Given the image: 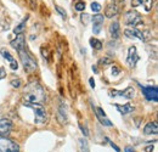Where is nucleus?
<instances>
[{"mask_svg":"<svg viewBox=\"0 0 158 152\" xmlns=\"http://www.w3.org/2000/svg\"><path fill=\"white\" fill-rule=\"evenodd\" d=\"M114 107L119 111V113H122V114H128V113H132L134 110H135V107L133 106V105H130V104H125V105H119V104H114Z\"/></svg>","mask_w":158,"mask_h":152,"instance_id":"dca6fc26","label":"nucleus"},{"mask_svg":"<svg viewBox=\"0 0 158 152\" xmlns=\"http://www.w3.org/2000/svg\"><path fill=\"white\" fill-rule=\"evenodd\" d=\"M89 83H90V86L94 89V88H95V80H94V78H90V79H89Z\"/></svg>","mask_w":158,"mask_h":152,"instance_id":"58836bf2","label":"nucleus"},{"mask_svg":"<svg viewBox=\"0 0 158 152\" xmlns=\"http://www.w3.org/2000/svg\"><path fill=\"white\" fill-rule=\"evenodd\" d=\"M10 45H11L14 49H16L17 51L21 50V49H26V45H24V36H23V33H22V34H17V36H16V39H14V40L10 42Z\"/></svg>","mask_w":158,"mask_h":152,"instance_id":"9b49d317","label":"nucleus"},{"mask_svg":"<svg viewBox=\"0 0 158 152\" xmlns=\"http://www.w3.org/2000/svg\"><path fill=\"white\" fill-rule=\"evenodd\" d=\"M18 55H20V60H21V62H22L23 68H24L26 72L32 73V72H34L37 70V61L27 52L26 49L18 50Z\"/></svg>","mask_w":158,"mask_h":152,"instance_id":"f03ea898","label":"nucleus"},{"mask_svg":"<svg viewBox=\"0 0 158 152\" xmlns=\"http://www.w3.org/2000/svg\"><path fill=\"white\" fill-rule=\"evenodd\" d=\"M98 65H99V66H108V65H112V60H111L110 57H107V56L101 57V58L99 60Z\"/></svg>","mask_w":158,"mask_h":152,"instance_id":"b1692460","label":"nucleus"},{"mask_svg":"<svg viewBox=\"0 0 158 152\" xmlns=\"http://www.w3.org/2000/svg\"><path fill=\"white\" fill-rule=\"evenodd\" d=\"M142 22V18L140 16V14L135 10H129L128 12L125 14V23L128 26H138V24H141Z\"/></svg>","mask_w":158,"mask_h":152,"instance_id":"423d86ee","label":"nucleus"},{"mask_svg":"<svg viewBox=\"0 0 158 152\" xmlns=\"http://www.w3.org/2000/svg\"><path fill=\"white\" fill-rule=\"evenodd\" d=\"M23 105L34 111L36 123L43 124V123H45V122H46V111H45L43 105H40V104H27V102H24Z\"/></svg>","mask_w":158,"mask_h":152,"instance_id":"7ed1b4c3","label":"nucleus"},{"mask_svg":"<svg viewBox=\"0 0 158 152\" xmlns=\"http://www.w3.org/2000/svg\"><path fill=\"white\" fill-rule=\"evenodd\" d=\"M124 152H136V151H135V148L133 146H125Z\"/></svg>","mask_w":158,"mask_h":152,"instance_id":"c9c22d12","label":"nucleus"},{"mask_svg":"<svg viewBox=\"0 0 158 152\" xmlns=\"http://www.w3.org/2000/svg\"><path fill=\"white\" fill-rule=\"evenodd\" d=\"M23 101L27 104H40L45 101V91L38 82H30L23 90Z\"/></svg>","mask_w":158,"mask_h":152,"instance_id":"f257e3e1","label":"nucleus"},{"mask_svg":"<svg viewBox=\"0 0 158 152\" xmlns=\"http://www.w3.org/2000/svg\"><path fill=\"white\" fill-rule=\"evenodd\" d=\"M139 55L136 52V48L135 46H130L128 50V57H126V64L130 67H134L136 65V62L139 61Z\"/></svg>","mask_w":158,"mask_h":152,"instance_id":"9d476101","label":"nucleus"},{"mask_svg":"<svg viewBox=\"0 0 158 152\" xmlns=\"http://www.w3.org/2000/svg\"><path fill=\"white\" fill-rule=\"evenodd\" d=\"M124 34L128 38H136V39H140V40L145 42V37H144L142 32H141V30H139V29H136V28H133V29L128 28V29H125L124 30Z\"/></svg>","mask_w":158,"mask_h":152,"instance_id":"f8f14e48","label":"nucleus"},{"mask_svg":"<svg viewBox=\"0 0 158 152\" xmlns=\"http://www.w3.org/2000/svg\"><path fill=\"white\" fill-rule=\"evenodd\" d=\"M144 4H145V10L150 11L153 5V0H144Z\"/></svg>","mask_w":158,"mask_h":152,"instance_id":"c85d7f7f","label":"nucleus"},{"mask_svg":"<svg viewBox=\"0 0 158 152\" xmlns=\"http://www.w3.org/2000/svg\"><path fill=\"white\" fill-rule=\"evenodd\" d=\"M90 15H88V14H82L80 15V21H82V23H84V24H88L89 23V21H90Z\"/></svg>","mask_w":158,"mask_h":152,"instance_id":"bb28decb","label":"nucleus"},{"mask_svg":"<svg viewBox=\"0 0 158 152\" xmlns=\"http://www.w3.org/2000/svg\"><path fill=\"white\" fill-rule=\"evenodd\" d=\"M152 151H153V145H150V146L145 147V152H152Z\"/></svg>","mask_w":158,"mask_h":152,"instance_id":"4c0bfd02","label":"nucleus"},{"mask_svg":"<svg viewBox=\"0 0 158 152\" xmlns=\"http://www.w3.org/2000/svg\"><path fill=\"white\" fill-rule=\"evenodd\" d=\"M90 45H91V48L92 49H95V50H101L102 49V42L101 40H99L98 38H91L90 40Z\"/></svg>","mask_w":158,"mask_h":152,"instance_id":"aec40b11","label":"nucleus"},{"mask_svg":"<svg viewBox=\"0 0 158 152\" xmlns=\"http://www.w3.org/2000/svg\"><path fill=\"white\" fill-rule=\"evenodd\" d=\"M91 10L94 12H100L101 11V5L99 3H91Z\"/></svg>","mask_w":158,"mask_h":152,"instance_id":"cd10ccee","label":"nucleus"},{"mask_svg":"<svg viewBox=\"0 0 158 152\" xmlns=\"http://www.w3.org/2000/svg\"><path fill=\"white\" fill-rule=\"evenodd\" d=\"M28 18H29V17L27 16V17H26V20H24L23 22H21L18 26H16V27H15V29H14V33H15V34H22V33H23V30L26 29V23H27Z\"/></svg>","mask_w":158,"mask_h":152,"instance_id":"6ab92c4d","label":"nucleus"},{"mask_svg":"<svg viewBox=\"0 0 158 152\" xmlns=\"http://www.w3.org/2000/svg\"><path fill=\"white\" fill-rule=\"evenodd\" d=\"M141 86V90H142V94L145 95V98L148 100V101H153V102H157L158 101V89L157 86H142L141 84H139Z\"/></svg>","mask_w":158,"mask_h":152,"instance_id":"39448f33","label":"nucleus"},{"mask_svg":"<svg viewBox=\"0 0 158 152\" xmlns=\"http://www.w3.org/2000/svg\"><path fill=\"white\" fill-rule=\"evenodd\" d=\"M90 20L92 22V32H94V34H99L101 32L102 26H104V21H105L104 15L96 14V15H94Z\"/></svg>","mask_w":158,"mask_h":152,"instance_id":"6e6552de","label":"nucleus"},{"mask_svg":"<svg viewBox=\"0 0 158 152\" xmlns=\"http://www.w3.org/2000/svg\"><path fill=\"white\" fill-rule=\"evenodd\" d=\"M0 52H2L3 57H4L5 60H8L9 62H12V61H15V60H14V56H12V55H11V54H10V52L5 49V48H3L2 50H0Z\"/></svg>","mask_w":158,"mask_h":152,"instance_id":"5701e85b","label":"nucleus"},{"mask_svg":"<svg viewBox=\"0 0 158 152\" xmlns=\"http://www.w3.org/2000/svg\"><path fill=\"white\" fill-rule=\"evenodd\" d=\"M5 76H6L5 68H4V67H0V80H2L3 78H5Z\"/></svg>","mask_w":158,"mask_h":152,"instance_id":"f704fd0d","label":"nucleus"},{"mask_svg":"<svg viewBox=\"0 0 158 152\" xmlns=\"http://www.w3.org/2000/svg\"><path fill=\"white\" fill-rule=\"evenodd\" d=\"M10 84H11L14 88L18 89V88H21V85H22V80H21L20 78H17V79H12V80L10 82Z\"/></svg>","mask_w":158,"mask_h":152,"instance_id":"a878e982","label":"nucleus"},{"mask_svg":"<svg viewBox=\"0 0 158 152\" xmlns=\"http://www.w3.org/2000/svg\"><path fill=\"white\" fill-rule=\"evenodd\" d=\"M10 68H11L12 71H15V70L18 68V65H17L16 61H12V62H10Z\"/></svg>","mask_w":158,"mask_h":152,"instance_id":"72a5a7b5","label":"nucleus"},{"mask_svg":"<svg viewBox=\"0 0 158 152\" xmlns=\"http://www.w3.org/2000/svg\"><path fill=\"white\" fill-rule=\"evenodd\" d=\"M29 2V6H30V9H36L37 8V0H28Z\"/></svg>","mask_w":158,"mask_h":152,"instance_id":"473e14b6","label":"nucleus"},{"mask_svg":"<svg viewBox=\"0 0 158 152\" xmlns=\"http://www.w3.org/2000/svg\"><path fill=\"white\" fill-rule=\"evenodd\" d=\"M107 141H108V142H110V145H111V147H112V148H114V150H116V152H120V148H119V147H118V146H117V145H116V144H114V142H112V141H110V140H108V139H107Z\"/></svg>","mask_w":158,"mask_h":152,"instance_id":"2f4dec72","label":"nucleus"},{"mask_svg":"<svg viewBox=\"0 0 158 152\" xmlns=\"http://www.w3.org/2000/svg\"><path fill=\"white\" fill-rule=\"evenodd\" d=\"M92 108H94V111H95V114H96L99 122H100L102 126H105V127H113V123L110 120V118L106 116L105 111H104L101 107H95V106H92Z\"/></svg>","mask_w":158,"mask_h":152,"instance_id":"1a4fd4ad","label":"nucleus"},{"mask_svg":"<svg viewBox=\"0 0 158 152\" xmlns=\"http://www.w3.org/2000/svg\"><path fill=\"white\" fill-rule=\"evenodd\" d=\"M110 96H120V98H125V99H133L135 96V89L133 86H128L126 89L118 91V90H110Z\"/></svg>","mask_w":158,"mask_h":152,"instance_id":"0eeeda50","label":"nucleus"},{"mask_svg":"<svg viewBox=\"0 0 158 152\" xmlns=\"http://www.w3.org/2000/svg\"><path fill=\"white\" fill-rule=\"evenodd\" d=\"M142 4H144V0H133V2H132V6H133V8L141 6Z\"/></svg>","mask_w":158,"mask_h":152,"instance_id":"7c9ffc66","label":"nucleus"},{"mask_svg":"<svg viewBox=\"0 0 158 152\" xmlns=\"http://www.w3.org/2000/svg\"><path fill=\"white\" fill-rule=\"evenodd\" d=\"M79 145H80V150H82V152H90L89 142H88L86 139H84V138L79 139Z\"/></svg>","mask_w":158,"mask_h":152,"instance_id":"412c9836","label":"nucleus"},{"mask_svg":"<svg viewBox=\"0 0 158 152\" xmlns=\"http://www.w3.org/2000/svg\"><path fill=\"white\" fill-rule=\"evenodd\" d=\"M73 6L77 11H84L85 10V3L83 2V0H76V2L73 3Z\"/></svg>","mask_w":158,"mask_h":152,"instance_id":"4be33fe9","label":"nucleus"},{"mask_svg":"<svg viewBox=\"0 0 158 152\" xmlns=\"http://www.w3.org/2000/svg\"><path fill=\"white\" fill-rule=\"evenodd\" d=\"M92 71H94L95 73H98V67H96V66H92Z\"/></svg>","mask_w":158,"mask_h":152,"instance_id":"ea45409f","label":"nucleus"},{"mask_svg":"<svg viewBox=\"0 0 158 152\" xmlns=\"http://www.w3.org/2000/svg\"><path fill=\"white\" fill-rule=\"evenodd\" d=\"M57 118H58V120L61 122L62 124H65L67 122V113H66V110H65V106H63V105H61V107L58 108Z\"/></svg>","mask_w":158,"mask_h":152,"instance_id":"a211bd4d","label":"nucleus"},{"mask_svg":"<svg viewBox=\"0 0 158 152\" xmlns=\"http://www.w3.org/2000/svg\"><path fill=\"white\" fill-rule=\"evenodd\" d=\"M0 152H20V146L8 138H0Z\"/></svg>","mask_w":158,"mask_h":152,"instance_id":"20e7f679","label":"nucleus"},{"mask_svg":"<svg viewBox=\"0 0 158 152\" xmlns=\"http://www.w3.org/2000/svg\"><path fill=\"white\" fill-rule=\"evenodd\" d=\"M117 14H118V8H117V5H116L114 3L108 4L107 8H106V11H105V16L108 17V18H112V17H114Z\"/></svg>","mask_w":158,"mask_h":152,"instance_id":"f3484780","label":"nucleus"},{"mask_svg":"<svg viewBox=\"0 0 158 152\" xmlns=\"http://www.w3.org/2000/svg\"><path fill=\"white\" fill-rule=\"evenodd\" d=\"M79 128H80V130H82V133H83V135L85 136V138H88L89 136V129H88V127L84 124H79Z\"/></svg>","mask_w":158,"mask_h":152,"instance_id":"c756f323","label":"nucleus"},{"mask_svg":"<svg viewBox=\"0 0 158 152\" xmlns=\"http://www.w3.org/2000/svg\"><path fill=\"white\" fill-rule=\"evenodd\" d=\"M55 10L63 17V18H66L67 17V12H66V10L65 9H62L61 6H58V5H55Z\"/></svg>","mask_w":158,"mask_h":152,"instance_id":"393cba45","label":"nucleus"},{"mask_svg":"<svg viewBox=\"0 0 158 152\" xmlns=\"http://www.w3.org/2000/svg\"><path fill=\"white\" fill-rule=\"evenodd\" d=\"M11 128H12V122L10 119H6V118L0 119V134L2 135L9 134Z\"/></svg>","mask_w":158,"mask_h":152,"instance_id":"ddd939ff","label":"nucleus"},{"mask_svg":"<svg viewBox=\"0 0 158 152\" xmlns=\"http://www.w3.org/2000/svg\"><path fill=\"white\" fill-rule=\"evenodd\" d=\"M108 30H110V34H111L112 39H118L119 38V36H120V27H119V23L117 21H114V22H112L110 24Z\"/></svg>","mask_w":158,"mask_h":152,"instance_id":"4468645a","label":"nucleus"},{"mask_svg":"<svg viewBox=\"0 0 158 152\" xmlns=\"http://www.w3.org/2000/svg\"><path fill=\"white\" fill-rule=\"evenodd\" d=\"M119 72H120V70H119L118 67H116V66L112 67V74H113V76H118Z\"/></svg>","mask_w":158,"mask_h":152,"instance_id":"e433bc0d","label":"nucleus"},{"mask_svg":"<svg viewBox=\"0 0 158 152\" xmlns=\"http://www.w3.org/2000/svg\"><path fill=\"white\" fill-rule=\"evenodd\" d=\"M158 133V124L157 122H148L144 128V134L151 135V134H157Z\"/></svg>","mask_w":158,"mask_h":152,"instance_id":"2eb2a0df","label":"nucleus"}]
</instances>
